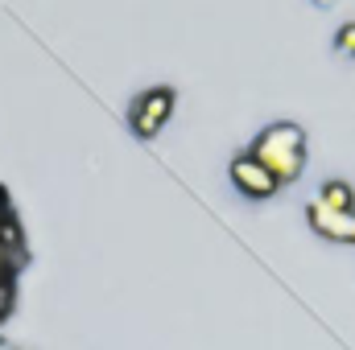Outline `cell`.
I'll use <instances>...</instances> for the list:
<instances>
[{
    "label": "cell",
    "mask_w": 355,
    "mask_h": 350,
    "mask_svg": "<svg viewBox=\"0 0 355 350\" xmlns=\"http://www.w3.org/2000/svg\"><path fill=\"white\" fill-rule=\"evenodd\" d=\"M252 157L277 181H293V177L302 174V161H306V132L297 124H272V128H265L257 136Z\"/></svg>",
    "instance_id": "1"
},
{
    "label": "cell",
    "mask_w": 355,
    "mask_h": 350,
    "mask_svg": "<svg viewBox=\"0 0 355 350\" xmlns=\"http://www.w3.org/2000/svg\"><path fill=\"white\" fill-rule=\"evenodd\" d=\"M318 202H322V206H331V210H352V206H355L352 190H347L343 181H327V185H322V194H318Z\"/></svg>",
    "instance_id": "5"
},
{
    "label": "cell",
    "mask_w": 355,
    "mask_h": 350,
    "mask_svg": "<svg viewBox=\"0 0 355 350\" xmlns=\"http://www.w3.org/2000/svg\"><path fill=\"white\" fill-rule=\"evenodd\" d=\"M12 313V284L8 280H0V322Z\"/></svg>",
    "instance_id": "7"
},
{
    "label": "cell",
    "mask_w": 355,
    "mask_h": 350,
    "mask_svg": "<svg viewBox=\"0 0 355 350\" xmlns=\"http://www.w3.org/2000/svg\"><path fill=\"white\" fill-rule=\"evenodd\" d=\"M170 111H174V91L157 87V91H149V95H141L137 107H132V132L137 136H157L162 124L170 120Z\"/></svg>",
    "instance_id": "2"
},
{
    "label": "cell",
    "mask_w": 355,
    "mask_h": 350,
    "mask_svg": "<svg viewBox=\"0 0 355 350\" xmlns=\"http://www.w3.org/2000/svg\"><path fill=\"white\" fill-rule=\"evenodd\" d=\"M232 181H236L248 198H268V194H277V185H281V181L268 174V169L257 161V157H252V153L232 161Z\"/></svg>",
    "instance_id": "3"
},
{
    "label": "cell",
    "mask_w": 355,
    "mask_h": 350,
    "mask_svg": "<svg viewBox=\"0 0 355 350\" xmlns=\"http://www.w3.org/2000/svg\"><path fill=\"white\" fill-rule=\"evenodd\" d=\"M310 223L322 235H331V239H355V210H331V206L314 202L310 206Z\"/></svg>",
    "instance_id": "4"
},
{
    "label": "cell",
    "mask_w": 355,
    "mask_h": 350,
    "mask_svg": "<svg viewBox=\"0 0 355 350\" xmlns=\"http://www.w3.org/2000/svg\"><path fill=\"white\" fill-rule=\"evenodd\" d=\"M0 350H4V347H0Z\"/></svg>",
    "instance_id": "8"
},
{
    "label": "cell",
    "mask_w": 355,
    "mask_h": 350,
    "mask_svg": "<svg viewBox=\"0 0 355 350\" xmlns=\"http://www.w3.org/2000/svg\"><path fill=\"white\" fill-rule=\"evenodd\" d=\"M335 46H339L343 54H355V25H343V29H339V37H335Z\"/></svg>",
    "instance_id": "6"
}]
</instances>
